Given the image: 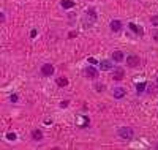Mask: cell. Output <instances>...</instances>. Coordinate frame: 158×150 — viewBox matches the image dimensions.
<instances>
[{
    "label": "cell",
    "mask_w": 158,
    "mask_h": 150,
    "mask_svg": "<svg viewBox=\"0 0 158 150\" xmlns=\"http://www.w3.org/2000/svg\"><path fill=\"white\" fill-rule=\"evenodd\" d=\"M62 7L63 8H73L74 7V2L73 0H62Z\"/></svg>",
    "instance_id": "obj_14"
},
{
    "label": "cell",
    "mask_w": 158,
    "mask_h": 150,
    "mask_svg": "<svg viewBox=\"0 0 158 150\" xmlns=\"http://www.w3.org/2000/svg\"><path fill=\"white\" fill-rule=\"evenodd\" d=\"M157 149H158V145H157Z\"/></svg>",
    "instance_id": "obj_23"
},
{
    "label": "cell",
    "mask_w": 158,
    "mask_h": 150,
    "mask_svg": "<svg viewBox=\"0 0 158 150\" xmlns=\"http://www.w3.org/2000/svg\"><path fill=\"white\" fill-rule=\"evenodd\" d=\"M112 95H114V98H123L125 96V89L123 87H117V89H114Z\"/></svg>",
    "instance_id": "obj_9"
},
{
    "label": "cell",
    "mask_w": 158,
    "mask_h": 150,
    "mask_svg": "<svg viewBox=\"0 0 158 150\" xmlns=\"http://www.w3.org/2000/svg\"><path fill=\"white\" fill-rule=\"evenodd\" d=\"M126 65L131 67V68L138 67V65H139V57H138V55H128V57H126Z\"/></svg>",
    "instance_id": "obj_4"
},
{
    "label": "cell",
    "mask_w": 158,
    "mask_h": 150,
    "mask_svg": "<svg viewBox=\"0 0 158 150\" xmlns=\"http://www.w3.org/2000/svg\"><path fill=\"white\" fill-rule=\"evenodd\" d=\"M66 106H68V101H62V103H60V108H66Z\"/></svg>",
    "instance_id": "obj_20"
},
{
    "label": "cell",
    "mask_w": 158,
    "mask_h": 150,
    "mask_svg": "<svg viewBox=\"0 0 158 150\" xmlns=\"http://www.w3.org/2000/svg\"><path fill=\"white\" fill-rule=\"evenodd\" d=\"M109 27H111L112 32H120V30H122V22L115 19V21H112V22L109 24Z\"/></svg>",
    "instance_id": "obj_7"
},
{
    "label": "cell",
    "mask_w": 158,
    "mask_h": 150,
    "mask_svg": "<svg viewBox=\"0 0 158 150\" xmlns=\"http://www.w3.org/2000/svg\"><path fill=\"white\" fill-rule=\"evenodd\" d=\"M85 76L88 77V79H97L98 77V70L93 67H87L85 68Z\"/></svg>",
    "instance_id": "obj_3"
},
{
    "label": "cell",
    "mask_w": 158,
    "mask_h": 150,
    "mask_svg": "<svg viewBox=\"0 0 158 150\" xmlns=\"http://www.w3.org/2000/svg\"><path fill=\"white\" fill-rule=\"evenodd\" d=\"M145 87H147V84L145 82H139V84H136V92L138 93H142L145 90Z\"/></svg>",
    "instance_id": "obj_13"
},
{
    "label": "cell",
    "mask_w": 158,
    "mask_h": 150,
    "mask_svg": "<svg viewBox=\"0 0 158 150\" xmlns=\"http://www.w3.org/2000/svg\"><path fill=\"white\" fill-rule=\"evenodd\" d=\"M128 27H130V29H131L133 32L136 33V35H139V36H144V30H142L141 27H138L136 24H133V22H131V24H128Z\"/></svg>",
    "instance_id": "obj_10"
},
{
    "label": "cell",
    "mask_w": 158,
    "mask_h": 150,
    "mask_svg": "<svg viewBox=\"0 0 158 150\" xmlns=\"http://www.w3.org/2000/svg\"><path fill=\"white\" fill-rule=\"evenodd\" d=\"M41 74H43V76H52L54 74V67L51 63H44L43 67H41Z\"/></svg>",
    "instance_id": "obj_2"
},
{
    "label": "cell",
    "mask_w": 158,
    "mask_h": 150,
    "mask_svg": "<svg viewBox=\"0 0 158 150\" xmlns=\"http://www.w3.org/2000/svg\"><path fill=\"white\" fill-rule=\"evenodd\" d=\"M6 137H8L9 141H16V133H8V134H6Z\"/></svg>",
    "instance_id": "obj_18"
},
{
    "label": "cell",
    "mask_w": 158,
    "mask_h": 150,
    "mask_svg": "<svg viewBox=\"0 0 158 150\" xmlns=\"http://www.w3.org/2000/svg\"><path fill=\"white\" fill-rule=\"evenodd\" d=\"M32 139L33 141H41L43 139V131L41 130H33L32 131Z\"/></svg>",
    "instance_id": "obj_11"
},
{
    "label": "cell",
    "mask_w": 158,
    "mask_h": 150,
    "mask_svg": "<svg viewBox=\"0 0 158 150\" xmlns=\"http://www.w3.org/2000/svg\"><path fill=\"white\" fill-rule=\"evenodd\" d=\"M123 74H125L123 68H114V71H112V79L122 81V79H123Z\"/></svg>",
    "instance_id": "obj_5"
},
{
    "label": "cell",
    "mask_w": 158,
    "mask_h": 150,
    "mask_svg": "<svg viewBox=\"0 0 158 150\" xmlns=\"http://www.w3.org/2000/svg\"><path fill=\"white\" fill-rule=\"evenodd\" d=\"M100 68H101V71L112 70V62H111V60H101L100 62Z\"/></svg>",
    "instance_id": "obj_6"
},
{
    "label": "cell",
    "mask_w": 158,
    "mask_h": 150,
    "mask_svg": "<svg viewBox=\"0 0 158 150\" xmlns=\"http://www.w3.org/2000/svg\"><path fill=\"white\" fill-rule=\"evenodd\" d=\"M95 90H97V92H103L104 85H103V84H95Z\"/></svg>",
    "instance_id": "obj_17"
},
{
    "label": "cell",
    "mask_w": 158,
    "mask_h": 150,
    "mask_svg": "<svg viewBox=\"0 0 158 150\" xmlns=\"http://www.w3.org/2000/svg\"><path fill=\"white\" fill-rule=\"evenodd\" d=\"M119 136L122 137L123 141H131L133 136H134V133H133V130L130 126H122L119 130Z\"/></svg>",
    "instance_id": "obj_1"
},
{
    "label": "cell",
    "mask_w": 158,
    "mask_h": 150,
    "mask_svg": "<svg viewBox=\"0 0 158 150\" xmlns=\"http://www.w3.org/2000/svg\"><path fill=\"white\" fill-rule=\"evenodd\" d=\"M157 84H158V77H157Z\"/></svg>",
    "instance_id": "obj_22"
},
{
    "label": "cell",
    "mask_w": 158,
    "mask_h": 150,
    "mask_svg": "<svg viewBox=\"0 0 158 150\" xmlns=\"http://www.w3.org/2000/svg\"><path fill=\"white\" fill-rule=\"evenodd\" d=\"M30 36H32V38H35V36H36V30H32V32H30Z\"/></svg>",
    "instance_id": "obj_21"
},
{
    "label": "cell",
    "mask_w": 158,
    "mask_h": 150,
    "mask_svg": "<svg viewBox=\"0 0 158 150\" xmlns=\"http://www.w3.org/2000/svg\"><path fill=\"white\" fill-rule=\"evenodd\" d=\"M150 22H152V26H157L158 27V16H152L150 17Z\"/></svg>",
    "instance_id": "obj_16"
},
{
    "label": "cell",
    "mask_w": 158,
    "mask_h": 150,
    "mask_svg": "<svg viewBox=\"0 0 158 150\" xmlns=\"http://www.w3.org/2000/svg\"><path fill=\"white\" fill-rule=\"evenodd\" d=\"M123 59H125V55H123L122 51H114L112 52V60L114 62H117V63H119V62H122Z\"/></svg>",
    "instance_id": "obj_8"
},
{
    "label": "cell",
    "mask_w": 158,
    "mask_h": 150,
    "mask_svg": "<svg viewBox=\"0 0 158 150\" xmlns=\"http://www.w3.org/2000/svg\"><path fill=\"white\" fill-rule=\"evenodd\" d=\"M57 85H59V87L68 85V79H66V77H59V79H57Z\"/></svg>",
    "instance_id": "obj_15"
},
{
    "label": "cell",
    "mask_w": 158,
    "mask_h": 150,
    "mask_svg": "<svg viewBox=\"0 0 158 150\" xmlns=\"http://www.w3.org/2000/svg\"><path fill=\"white\" fill-rule=\"evenodd\" d=\"M87 17H90V21L93 22L95 19H97V11L93 10V8H90V10H87Z\"/></svg>",
    "instance_id": "obj_12"
},
{
    "label": "cell",
    "mask_w": 158,
    "mask_h": 150,
    "mask_svg": "<svg viewBox=\"0 0 158 150\" xmlns=\"http://www.w3.org/2000/svg\"><path fill=\"white\" fill-rule=\"evenodd\" d=\"M18 98H19V96H18V95H16V93H14V95H11V96H9V101L16 103V101H18Z\"/></svg>",
    "instance_id": "obj_19"
}]
</instances>
